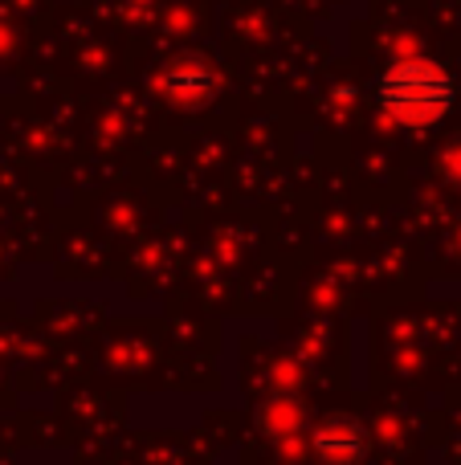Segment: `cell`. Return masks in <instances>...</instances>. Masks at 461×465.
I'll use <instances>...</instances> for the list:
<instances>
[{
	"label": "cell",
	"mask_w": 461,
	"mask_h": 465,
	"mask_svg": "<svg viewBox=\"0 0 461 465\" xmlns=\"http://www.w3.org/2000/svg\"><path fill=\"white\" fill-rule=\"evenodd\" d=\"M160 90L168 98H176V103H204L217 90V74L201 62H172L160 74Z\"/></svg>",
	"instance_id": "obj_3"
},
{
	"label": "cell",
	"mask_w": 461,
	"mask_h": 465,
	"mask_svg": "<svg viewBox=\"0 0 461 465\" xmlns=\"http://www.w3.org/2000/svg\"><path fill=\"white\" fill-rule=\"evenodd\" d=\"M376 111L408 131L437 127L457 103V78L433 57H400L372 86Z\"/></svg>",
	"instance_id": "obj_1"
},
{
	"label": "cell",
	"mask_w": 461,
	"mask_h": 465,
	"mask_svg": "<svg viewBox=\"0 0 461 465\" xmlns=\"http://www.w3.org/2000/svg\"><path fill=\"white\" fill-rule=\"evenodd\" d=\"M319 465H359L368 458V429L356 417H327L310 437Z\"/></svg>",
	"instance_id": "obj_2"
}]
</instances>
